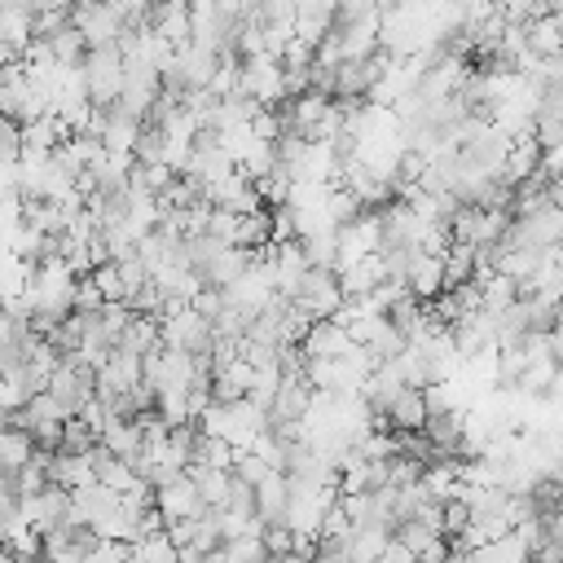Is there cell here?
I'll return each mask as SVG.
<instances>
[{
  "label": "cell",
  "mask_w": 563,
  "mask_h": 563,
  "mask_svg": "<svg viewBox=\"0 0 563 563\" xmlns=\"http://www.w3.org/2000/svg\"><path fill=\"white\" fill-rule=\"evenodd\" d=\"M84 75H88V97H92V106L114 110L119 97H123V84H128L119 44H110V48H88V57H84Z\"/></svg>",
  "instance_id": "6da1fadb"
},
{
  "label": "cell",
  "mask_w": 563,
  "mask_h": 563,
  "mask_svg": "<svg viewBox=\"0 0 563 563\" xmlns=\"http://www.w3.org/2000/svg\"><path fill=\"white\" fill-rule=\"evenodd\" d=\"M312 325L317 321H334L339 317V308L347 303V295H343V286H339V273H321V268H312L308 277H303V286H299V295L290 299Z\"/></svg>",
  "instance_id": "7a4b0ae2"
},
{
  "label": "cell",
  "mask_w": 563,
  "mask_h": 563,
  "mask_svg": "<svg viewBox=\"0 0 563 563\" xmlns=\"http://www.w3.org/2000/svg\"><path fill=\"white\" fill-rule=\"evenodd\" d=\"M242 97H251V101H260L264 110H273L282 97H290L286 92V66L277 62V57H251V62H242Z\"/></svg>",
  "instance_id": "3957f363"
},
{
  "label": "cell",
  "mask_w": 563,
  "mask_h": 563,
  "mask_svg": "<svg viewBox=\"0 0 563 563\" xmlns=\"http://www.w3.org/2000/svg\"><path fill=\"white\" fill-rule=\"evenodd\" d=\"M70 18L84 31L88 48H110V44H119L128 35V22H123L119 4H75Z\"/></svg>",
  "instance_id": "277c9868"
},
{
  "label": "cell",
  "mask_w": 563,
  "mask_h": 563,
  "mask_svg": "<svg viewBox=\"0 0 563 563\" xmlns=\"http://www.w3.org/2000/svg\"><path fill=\"white\" fill-rule=\"evenodd\" d=\"M154 506L163 510L167 528H172V523H180V519H202V515H207V506H202V497H198V488H194V479H189V475H180V479H172V484L154 488Z\"/></svg>",
  "instance_id": "5b68a950"
},
{
  "label": "cell",
  "mask_w": 563,
  "mask_h": 563,
  "mask_svg": "<svg viewBox=\"0 0 563 563\" xmlns=\"http://www.w3.org/2000/svg\"><path fill=\"white\" fill-rule=\"evenodd\" d=\"M299 347H303L308 361H339V356H347L356 343H352V334H347L339 321H317Z\"/></svg>",
  "instance_id": "8992f818"
},
{
  "label": "cell",
  "mask_w": 563,
  "mask_h": 563,
  "mask_svg": "<svg viewBox=\"0 0 563 563\" xmlns=\"http://www.w3.org/2000/svg\"><path fill=\"white\" fill-rule=\"evenodd\" d=\"M541 141H537V132H523V136H515V145H510V158H506V172H501V180L510 185V189H519V185H528L537 172H541Z\"/></svg>",
  "instance_id": "52a82bcc"
},
{
  "label": "cell",
  "mask_w": 563,
  "mask_h": 563,
  "mask_svg": "<svg viewBox=\"0 0 563 563\" xmlns=\"http://www.w3.org/2000/svg\"><path fill=\"white\" fill-rule=\"evenodd\" d=\"M409 290H413V299L418 303H435L440 295H444V260L440 255H413V264H409Z\"/></svg>",
  "instance_id": "ba28073f"
},
{
  "label": "cell",
  "mask_w": 563,
  "mask_h": 563,
  "mask_svg": "<svg viewBox=\"0 0 563 563\" xmlns=\"http://www.w3.org/2000/svg\"><path fill=\"white\" fill-rule=\"evenodd\" d=\"M286 510H290V475H268L255 488V515L268 528H277V523H286Z\"/></svg>",
  "instance_id": "9c48e42d"
},
{
  "label": "cell",
  "mask_w": 563,
  "mask_h": 563,
  "mask_svg": "<svg viewBox=\"0 0 563 563\" xmlns=\"http://www.w3.org/2000/svg\"><path fill=\"white\" fill-rule=\"evenodd\" d=\"M92 466H97V484H106V488H114V493H132L136 484H145L141 475H136V466L132 462H123V457H114L110 449H92Z\"/></svg>",
  "instance_id": "30bf717a"
},
{
  "label": "cell",
  "mask_w": 563,
  "mask_h": 563,
  "mask_svg": "<svg viewBox=\"0 0 563 563\" xmlns=\"http://www.w3.org/2000/svg\"><path fill=\"white\" fill-rule=\"evenodd\" d=\"M202 497L207 510H224L229 506V493H233V471H216V466H189L185 471Z\"/></svg>",
  "instance_id": "8fae6325"
},
{
  "label": "cell",
  "mask_w": 563,
  "mask_h": 563,
  "mask_svg": "<svg viewBox=\"0 0 563 563\" xmlns=\"http://www.w3.org/2000/svg\"><path fill=\"white\" fill-rule=\"evenodd\" d=\"M35 453H40V444H35V435L26 431V427H4L0 431V466L4 471H22V466H31L35 462Z\"/></svg>",
  "instance_id": "7c38bea8"
},
{
  "label": "cell",
  "mask_w": 563,
  "mask_h": 563,
  "mask_svg": "<svg viewBox=\"0 0 563 563\" xmlns=\"http://www.w3.org/2000/svg\"><path fill=\"white\" fill-rule=\"evenodd\" d=\"M475 286L484 295V312H493V317H501L510 303H519V282L506 273H475Z\"/></svg>",
  "instance_id": "4fadbf2b"
},
{
  "label": "cell",
  "mask_w": 563,
  "mask_h": 563,
  "mask_svg": "<svg viewBox=\"0 0 563 563\" xmlns=\"http://www.w3.org/2000/svg\"><path fill=\"white\" fill-rule=\"evenodd\" d=\"M427 418H431V409H427V396L418 387L400 391V400L387 409V427H396V431H422Z\"/></svg>",
  "instance_id": "5bb4252c"
},
{
  "label": "cell",
  "mask_w": 563,
  "mask_h": 563,
  "mask_svg": "<svg viewBox=\"0 0 563 563\" xmlns=\"http://www.w3.org/2000/svg\"><path fill=\"white\" fill-rule=\"evenodd\" d=\"M391 541H396V532H387V528H356L343 545H347L352 563H378V559L387 554Z\"/></svg>",
  "instance_id": "9a60e30c"
},
{
  "label": "cell",
  "mask_w": 563,
  "mask_h": 563,
  "mask_svg": "<svg viewBox=\"0 0 563 563\" xmlns=\"http://www.w3.org/2000/svg\"><path fill=\"white\" fill-rule=\"evenodd\" d=\"M528 53H537V57H559L563 53V22L554 13L528 22Z\"/></svg>",
  "instance_id": "2e32d148"
},
{
  "label": "cell",
  "mask_w": 563,
  "mask_h": 563,
  "mask_svg": "<svg viewBox=\"0 0 563 563\" xmlns=\"http://www.w3.org/2000/svg\"><path fill=\"white\" fill-rule=\"evenodd\" d=\"M475 563H532V545H528L519 532H510V537H501V541L475 550Z\"/></svg>",
  "instance_id": "e0dca14e"
},
{
  "label": "cell",
  "mask_w": 563,
  "mask_h": 563,
  "mask_svg": "<svg viewBox=\"0 0 563 563\" xmlns=\"http://www.w3.org/2000/svg\"><path fill=\"white\" fill-rule=\"evenodd\" d=\"M136 554H141L145 563H180V550H176V541H172L167 532H154V537H145V541L136 545Z\"/></svg>",
  "instance_id": "ac0fdd59"
},
{
  "label": "cell",
  "mask_w": 563,
  "mask_h": 563,
  "mask_svg": "<svg viewBox=\"0 0 563 563\" xmlns=\"http://www.w3.org/2000/svg\"><path fill=\"white\" fill-rule=\"evenodd\" d=\"M396 541H400V545H409V550L422 559V554H427L435 541H444V537H435L431 528H422L418 519H409V523H400V528H396Z\"/></svg>",
  "instance_id": "d6986e66"
},
{
  "label": "cell",
  "mask_w": 563,
  "mask_h": 563,
  "mask_svg": "<svg viewBox=\"0 0 563 563\" xmlns=\"http://www.w3.org/2000/svg\"><path fill=\"white\" fill-rule=\"evenodd\" d=\"M233 475L260 488V484H264L268 475H277V471H268V462H264L260 453H251V449H246V453H238V462H233Z\"/></svg>",
  "instance_id": "ffe728a7"
},
{
  "label": "cell",
  "mask_w": 563,
  "mask_h": 563,
  "mask_svg": "<svg viewBox=\"0 0 563 563\" xmlns=\"http://www.w3.org/2000/svg\"><path fill=\"white\" fill-rule=\"evenodd\" d=\"M119 277H123V290H128V303H132V299H136V295H141V290H145V286L154 282V277H150V268H145V264H141L136 255L119 264Z\"/></svg>",
  "instance_id": "44dd1931"
},
{
  "label": "cell",
  "mask_w": 563,
  "mask_h": 563,
  "mask_svg": "<svg viewBox=\"0 0 563 563\" xmlns=\"http://www.w3.org/2000/svg\"><path fill=\"white\" fill-rule=\"evenodd\" d=\"M92 282H97V290L106 295V303H128V290H123L119 264H106V268H97V273H92Z\"/></svg>",
  "instance_id": "7402d4cb"
},
{
  "label": "cell",
  "mask_w": 563,
  "mask_h": 563,
  "mask_svg": "<svg viewBox=\"0 0 563 563\" xmlns=\"http://www.w3.org/2000/svg\"><path fill=\"white\" fill-rule=\"evenodd\" d=\"M189 308H194L198 317H207V321L216 325V317L224 312V290H216V286H207V290H202V295H198V299H194Z\"/></svg>",
  "instance_id": "603a6c76"
},
{
  "label": "cell",
  "mask_w": 563,
  "mask_h": 563,
  "mask_svg": "<svg viewBox=\"0 0 563 563\" xmlns=\"http://www.w3.org/2000/svg\"><path fill=\"white\" fill-rule=\"evenodd\" d=\"M264 545H268L273 559H286V554H295V532H290L286 523H277V528L264 532Z\"/></svg>",
  "instance_id": "cb8c5ba5"
},
{
  "label": "cell",
  "mask_w": 563,
  "mask_h": 563,
  "mask_svg": "<svg viewBox=\"0 0 563 563\" xmlns=\"http://www.w3.org/2000/svg\"><path fill=\"white\" fill-rule=\"evenodd\" d=\"M194 528H198V519H180V523L167 528V537L176 541V550H189L194 545Z\"/></svg>",
  "instance_id": "d4e9b609"
}]
</instances>
